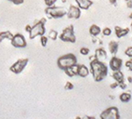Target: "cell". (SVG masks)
<instances>
[{"mask_svg":"<svg viewBox=\"0 0 132 119\" xmlns=\"http://www.w3.org/2000/svg\"><path fill=\"white\" fill-rule=\"evenodd\" d=\"M110 68L113 72L114 71H119L121 69V67H122V64H123V62L122 60L119 59L117 57H113L110 61Z\"/></svg>","mask_w":132,"mask_h":119,"instance_id":"10","label":"cell"},{"mask_svg":"<svg viewBox=\"0 0 132 119\" xmlns=\"http://www.w3.org/2000/svg\"><path fill=\"white\" fill-rule=\"evenodd\" d=\"M11 45L15 48H25L27 43H26V40L24 36L21 33H16L13 36V38H12L11 40Z\"/></svg>","mask_w":132,"mask_h":119,"instance_id":"8","label":"cell"},{"mask_svg":"<svg viewBox=\"0 0 132 119\" xmlns=\"http://www.w3.org/2000/svg\"><path fill=\"white\" fill-rule=\"evenodd\" d=\"M119 99H120V100L122 103H128L131 100V95L128 92H124L120 95Z\"/></svg>","mask_w":132,"mask_h":119,"instance_id":"19","label":"cell"},{"mask_svg":"<svg viewBox=\"0 0 132 119\" xmlns=\"http://www.w3.org/2000/svg\"><path fill=\"white\" fill-rule=\"evenodd\" d=\"M27 63H28V60L27 59L19 60V61H17V62H15L14 64L11 65V67H10V71L16 74H21V72L24 70V68L26 67Z\"/></svg>","mask_w":132,"mask_h":119,"instance_id":"7","label":"cell"},{"mask_svg":"<svg viewBox=\"0 0 132 119\" xmlns=\"http://www.w3.org/2000/svg\"><path fill=\"white\" fill-rule=\"evenodd\" d=\"M64 88H65L66 90H71V89H73V85L71 83V82H67L65 85V87H64Z\"/></svg>","mask_w":132,"mask_h":119,"instance_id":"28","label":"cell"},{"mask_svg":"<svg viewBox=\"0 0 132 119\" xmlns=\"http://www.w3.org/2000/svg\"><path fill=\"white\" fill-rule=\"evenodd\" d=\"M119 87H120L122 89H125V88H127V85L125 84V82H122V83L119 84Z\"/></svg>","mask_w":132,"mask_h":119,"instance_id":"31","label":"cell"},{"mask_svg":"<svg viewBox=\"0 0 132 119\" xmlns=\"http://www.w3.org/2000/svg\"><path fill=\"white\" fill-rule=\"evenodd\" d=\"M113 78L116 80V82H117L118 84L122 83V82H125V77H124V74H123L122 72L119 70V71H114L113 72Z\"/></svg>","mask_w":132,"mask_h":119,"instance_id":"13","label":"cell"},{"mask_svg":"<svg viewBox=\"0 0 132 119\" xmlns=\"http://www.w3.org/2000/svg\"><path fill=\"white\" fill-rule=\"evenodd\" d=\"M46 14L47 15L48 18L59 19V18H62L67 14V10L63 7L52 6V7H47L46 8Z\"/></svg>","mask_w":132,"mask_h":119,"instance_id":"3","label":"cell"},{"mask_svg":"<svg viewBox=\"0 0 132 119\" xmlns=\"http://www.w3.org/2000/svg\"><path fill=\"white\" fill-rule=\"evenodd\" d=\"M76 62H77V60H76V57L75 55L66 54L58 59V66H59L60 69L65 70L69 67L76 64Z\"/></svg>","mask_w":132,"mask_h":119,"instance_id":"2","label":"cell"},{"mask_svg":"<svg viewBox=\"0 0 132 119\" xmlns=\"http://www.w3.org/2000/svg\"><path fill=\"white\" fill-rule=\"evenodd\" d=\"M64 72H65V74H67L68 76H70V77H73V76L76 75V74H75V73L73 72V70H72L71 67H69V68L65 69V70H64Z\"/></svg>","mask_w":132,"mask_h":119,"instance_id":"23","label":"cell"},{"mask_svg":"<svg viewBox=\"0 0 132 119\" xmlns=\"http://www.w3.org/2000/svg\"><path fill=\"white\" fill-rule=\"evenodd\" d=\"M12 38H13V35H12L10 32L5 31V32H1V33H0V43H1L3 40H5V39L11 40Z\"/></svg>","mask_w":132,"mask_h":119,"instance_id":"18","label":"cell"},{"mask_svg":"<svg viewBox=\"0 0 132 119\" xmlns=\"http://www.w3.org/2000/svg\"><path fill=\"white\" fill-rule=\"evenodd\" d=\"M45 1V4L47 7H52V6L55 5V3L58 1V0H44Z\"/></svg>","mask_w":132,"mask_h":119,"instance_id":"24","label":"cell"},{"mask_svg":"<svg viewBox=\"0 0 132 119\" xmlns=\"http://www.w3.org/2000/svg\"><path fill=\"white\" fill-rule=\"evenodd\" d=\"M125 54L127 55V57L132 58V47H129V48H127L125 51Z\"/></svg>","mask_w":132,"mask_h":119,"instance_id":"27","label":"cell"},{"mask_svg":"<svg viewBox=\"0 0 132 119\" xmlns=\"http://www.w3.org/2000/svg\"><path fill=\"white\" fill-rule=\"evenodd\" d=\"M126 1H128V0H126Z\"/></svg>","mask_w":132,"mask_h":119,"instance_id":"41","label":"cell"},{"mask_svg":"<svg viewBox=\"0 0 132 119\" xmlns=\"http://www.w3.org/2000/svg\"><path fill=\"white\" fill-rule=\"evenodd\" d=\"M131 31H132V24H131Z\"/></svg>","mask_w":132,"mask_h":119,"instance_id":"40","label":"cell"},{"mask_svg":"<svg viewBox=\"0 0 132 119\" xmlns=\"http://www.w3.org/2000/svg\"><path fill=\"white\" fill-rule=\"evenodd\" d=\"M45 22H46V20L42 19L40 22H37L35 25L32 26V29H31L30 33H29V37L31 39H34L36 36H41L45 35V32H46Z\"/></svg>","mask_w":132,"mask_h":119,"instance_id":"4","label":"cell"},{"mask_svg":"<svg viewBox=\"0 0 132 119\" xmlns=\"http://www.w3.org/2000/svg\"><path fill=\"white\" fill-rule=\"evenodd\" d=\"M47 40H48V38H47V36H45V35H44V36H41V37H40V43H41V45H42L43 47H46V46H47Z\"/></svg>","mask_w":132,"mask_h":119,"instance_id":"21","label":"cell"},{"mask_svg":"<svg viewBox=\"0 0 132 119\" xmlns=\"http://www.w3.org/2000/svg\"><path fill=\"white\" fill-rule=\"evenodd\" d=\"M125 65L127 69L129 70V71H132V60H128V61H127L126 63H125Z\"/></svg>","mask_w":132,"mask_h":119,"instance_id":"26","label":"cell"},{"mask_svg":"<svg viewBox=\"0 0 132 119\" xmlns=\"http://www.w3.org/2000/svg\"><path fill=\"white\" fill-rule=\"evenodd\" d=\"M110 2H111V4H116V0H110Z\"/></svg>","mask_w":132,"mask_h":119,"instance_id":"36","label":"cell"},{"mask_svg":"<svg viewBox=\"0 0 132 119\" xmlns=\"http://www.w3.org/2000/svg\"><path fill=\"white\" fill-rule=\"evenodd\" d=\"M127 7L131 8V7H132V1H131V0H128V1H127Z\"/></svg>","mask_w":132,"mask_h":119,"instance_id":"33","label":"cell"},{"mask_svg":"<svg viewBox=\"0 0 132 119\" xmlns=\"http://www.w3.org/2000/svg\"><path fill=\"white\" fill-rule=\"evenodd\" d=\"M129 18H130V19H132V13H131V14L129 15Z\"/></svg>","mask_w":132,"mask_h":119,"instance_id":"39","label":"cell"},{"mask_svg":"<svg viewBox=\"0 0 132 119\" xmlns=\"http://www.w3.org/2000/svg\"><path fill=\"white\" fill-rule=\"evenodd\" d=\"M61 2H62V3H66V0H61Z\"/></svg>","mask_w":132,"mask_h":119,"instance_id":"37","label":"cell"},{"mask_svg":"<svg viewBox=\"0 0 132 119\" xmlns=\"http://www.w3.org/2000/svg\"><path fill=\"white\" fill-rule=\"evenodd\" d=\"M47 37H50V39L52 40H56L57 37H58V32L55 31V30H50V33H48V36Z\"/></svg>","mask_w":132,"mask_h":119,"instance_id":"20","label":"cell"},{"mask_svg":"<svg viewBox=\"0 0 132 119\" xmlns=\"http://www.w3.org/2000/svg\"><path fill=\"white\" fill-rule=\"evenodd\" d=\"M76 5L80 7L81 10H88L92 5L91 0H76Z\"/></svg>","mask_w":132,"mask_h":119,"instance_id":"12","label":"cell"},{"mask_svg":"<svg viewBox=\"0 0 132 119\" xmlns=\"http://www.w3.org/2000/svg\"><path fill=\"white\" fill-rule=\"evenodd\" d=\"M60 39L63 42H69V43H75L76 42V36L73 33V27L72 25L66 27L60 36Z\"/></svg>","mask_w":132,"mask_h":119,"instance_id":"5","label":"cell"},{"mask_svg":"<svg viewBox=\"0 0 132 119\" xmlns=\"http://www.w3.org/2000/svg\"><path fill=\"white\" fill-rule=\"evenodd\" d=\"M83 119H96L94 116H85Z\"/></svg>","mask_w":132,"mask_h":119,"instance_id":"34","label":"cell"},{"mask_svg":"<svg viewBox=\"0 0 132 119\" xmlns=\"http://www.w3.org/2000/svg\"><path fill=\"white\" fill-rule=\"evenodd\" d=\"M89 73H90L89 69H88V68H87L86 65H84V64L79 65L77 75L81 76V77H87V76L89 74Z\"/></svg>","mask_w":132,"mask_h":119,"instance_id":"14","label":"cell"},{"mask_svg":"<svg viewBox=\"0 0 132 119\" xmlns=\"http://www.w3.org/2000/svg\"><path fill=\"white\" fill-rule=\"evenodd\" d=\"M102 35L105 36H111L112 35V30L110 28H108V27H106V28H104L103 30L102 31Z\"/></svg>","mask_w":132,"mask_h":119,"instance_id":"22","label":"cell"},{"mask_svg":"<svg viewBox=\"0 0 132 119\" xmlns=\"http://www.w3.org/2000/svg\"><path fill=\"white\" fill-rule=\"evenodd\" d=\"M67 16L70 19H79L81 17V8L78 6H71L67 10Z\"/></svg>","mask_w":132,"mask_h":119,"instance_id":"9","label":"cell"},{"mask_svg":"<svg viewBox=\"0 0 132 119\" xmlns=\"http://www.w3.org/2000/svg\"><path fill=\"white\" fill-rule=\"evenodd\" d=\"M101 33H102V30H101V28H100L98 25H96V24H93V25H91V26H90L89 33L92 36H98Z\"/></svg>","mask_w":132,"mask_h":119,"instance_id":"16","label":"cell"},{"mask_svg":"<svg viewBox=\"0 0 132 119\" xmlns=\"http://www.w3.org/2000/svg\"><path fill=\"white\" fill-rule=\"evenodd\" d=\"M80 53L82 55H88L89 54V48H81L80 49Z\"/></svg>","mask_w":132,"mask_h":119,"instance_id":"25","label":"cell"},{"mask_svg":"<svg viewBox=\"0 0 132 119\" xmlns=\"http://www.w3.org/2000/svg\"><path fill=\"white\" fill-rule=\"evenodd\" d=\"M31 29H32V26L31 25H26V27H25V31L27 32V33H30V31H31Z\"/></svg>","mask_w":132,"mask_h":119,"instance_id":"32","label":"cell"},{"mask_svg":"<svg viewBox=\"0 0 132 119\" xmlns=\"http://www.w3.org/2000/svg\"><path fill=\"white\" fill-rule=\"evenodd\" d=\"M76 119H83V118H81V117H79V116H77V117H76Z\"/></svg>","mask_w":132,"mask_h":119,"instance_id":"38","label":"cell"},{"mask_svg":"<svg viewBox=\"0 0 132 119\" xmlns=\"http://www.w3.org/2000/svg\"><path fill=\"white\" fill-rule=\"evenodd\" d=\"M90 72L94 77L95 81L101 82L107 75L108 68L104 62H100L98 60H94L90 62Z\"/></svg>","mask_w":132,"mask_h":119,"instance_id":"1","label":"cell"},{"mask_svg":"<svg viewBox=\"0 0 132 119\" xmlns=\"http://www.w3.org/2000/svg\"><path fill=\"white\" fill-rule=\"evenodd\" d=\"M114 29H116V36H117V37H119V38L126 36L127 33H128V32H129V29H128V28L123 29V28H121V27L116 26Z\"/></svg>","mask_w":132,"mask_h":119,"instance_id":"15","label":"cell"},{"mask_svg":"<svg viewBox=\"0 0 132 119\" xmlns=\"http://www.w3.org/2000/svg\"><path fill=\"white\" fill-rule=\"evenodd\" d=\"M101 119H119V111L116 107H110L101 114Z\"/></svg>","mask_w":132,"mask_h":119,"instance_id":"6","label":"cell"},{"mask_svg":"<svg viewBox=\"0 0 132 119\" xmlns=\"http://www.w3.org/2000/svg\"><path fill=\"white\" fill-rule=\"evenodd\" d=\"M118 48H119V46H118V43L116 41H111L109 43V51L112 54H116L118 51Z\"/></svg>","mask_w":132,"mask_h":119,"instance_id":"17","label":"cell"},{"mask_svg":"<svg viewBox=\"0 0 132 119\" xmlns=\"http://www.w3.org/2000/svg\"><path fill=\"white\" fill-rule=\"evenodd\" d=\"M127 80H128V82H129V83H131V82H132V77L128 76V77H127Z\"/></svg>","mask_w":132,"mask_h":119,"instance_id":"35","label":"cell"},{"mask_svg":"<svg viewBox=\"0 0 132 119\" xmlns=\"http://www.w3.org/2000/svg\"><path fill=\"white\" fill-rule=\"evenodd\" d=\"M95 57H96V60L100 61V62H105V60L107 59V53L106 51L103 49V48H97L96 51H95Z\"/></svg>","mask_w":132,"mask_h":119,"instance_id":"11","label":"cell"},{"mask_svg":"<svg viewBox=\"0 0 132 119\" xmlns=\"http://www.w3.org/2000/svg\"><path fill=\"white\" fill-rule=\"evenodd\" d=\"M117 87H119V84L117 83V82H114V83H113V84H111V88H117Z\"/></svg>","mask_w":132,"mask_h":119,"instance_id":"30","label":"cell"},{"mask_svg":"<svg viewBox=\"0 0 132 119\" xmlns=\"http://www.w3.org/2000/svg\"><path fill=\"white\" fill-rule=\"evenodd\" d=\"M10 2L14 3V4H17V5H19V4H21V3L23 2V0H9Z\"/></svg>","mask_w":132,"mask_h":119,"instance_id":"29","label":"cell"}]
</instances>
